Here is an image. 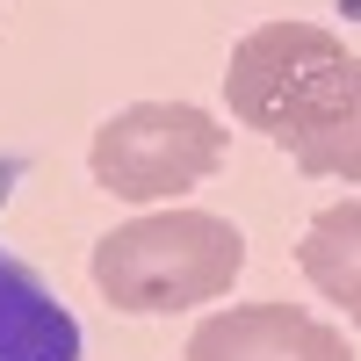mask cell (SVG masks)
Listing matches in <instances>:
<instances>
[{
	"label": "cell",
	"mask_w": 361,
	"mask_h": 361,
	"mask_svg": "<svg viewBox=\"0 0 361 361\" xmlns=\"http://www.w3.org/2000/svg\"><path fill=\"white\" fill-rule=\"evenodd\" d=\"M354 87H361V58L325 22H260L253 37L231 44V66H224L231 116L246 130L275 137L282 152L333 130Z\"/></svg>",
	"instance_id": "cell-1"
},
{
	"label": "cell",
	"mask_w": 361,
	"mask_h": 361,
	"mask_svg": "<svg viewBox=\"0 0 361 361\" xmlns=\"http://www.w3.org/2000/svg\"><path fill=\"white\" fill-rule=\"evenodd\" d=\"M246 267V231L217 209H159L94 246V289L130 318L217 304Z\"/></svg>",
	"instance_id": "cell-2"
},
{
	"label": "cell",
	"mask_w": 361,
	"mask_h": 361,
	"mask_svg": "<svg viewBox=\"0 0 361 361\" xmlns=\"http://www.w3.org/2000/svg\"><path fill=\"white\" fill-rule=\"evenodd\" d=\"M231 130L195 102H130L94 130L87 173L116 202H173L224 166Z\"/></svg>",
	"instance_id": "cell-3"
},
{
	"label": "cell",
	"mask_w": 361,
	"mask_h": 361,
	"mask_svg": "<svg viewBox=\"0 0 361 361\" xmlns=\"http://www.w3.org/2000/svg\"><path fill=\"white\" fill-rule=\"evenodd\" d=\"M180 361H354V347L304 304H231L188 333Z\"/></svg>",
	"instance_id": "cell-4"
},
{
	"label": "cell",
	"mask_w": 361,
	"mask_h": 361,
	"mask_svg": "<svg viewBox=\"0 0 361 361\" xmlns=\"http://www.w3.org/2000/svg\"><path fill=\"white\" fill-rule=\"evenodd\" d=\"M0 361H80V318L15 253H0Z\"/></svg>",
	"instance_id": "cell-5"
},
{
	"label": "cell",
	"mask_w": 361,
	"mask_h": 361,
	"mask_svg": "<svg viewBox=\"0 0 361 361\" xmlns=\"http://www.w3.org/2000/svg\"><path fill=\"white\" fill-rule=\"evenodd\" d=\"M296 267H304V282L325 296V304H340V311L361 325V195L318 209V217L304 224Z\"/></svg>",
	"instance_id": "cell-6"
},
{
	"label": "cell",
	"mask_w": 361,
	"mask_h": 361,
	"mask_svg": "<svg viewBox=\"0 0 361 361\" xmlns=\"http://www.w3.org/2000/svg\"><path fill=\"white\" fill-rule=\"evenodd\" d=\"M289 159L304 166L311 180H361V87H354V102L340 109V123L318 130L311 145H296Z\"/></svg>",
	"instance_id": "cell-7"
}]
</instances>
